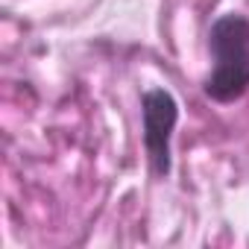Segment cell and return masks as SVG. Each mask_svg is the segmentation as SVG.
<instances>
[{"label":"cell","mask_w":249,"mask_h":249,"mask_svg":"<svg viewBox=\"0 0 249 249\" xmlns=\"http://www.w3.org/2000/svg\"><path fill=\"white\" fill-rule=\"evenodd\" d=\"M211 73L202 82L208 100L229 106L249 91V18L226 12L208 30Z\"/></svg>","instance_id":"obj_1"},{"label":"cell","mask_w":249,"mask_h":249,"mask_svg":"<svg viewBox=\"0 0 249 249\" xmlns=\"http://www.w3.org/2000/svg\"><path fill=\"white\" fill-rule=\"evenodd\" d=\"M179 123V103L167 88H147L141 94V141L156 179H167L173 170V132Z\"/></svg>","instance_id":"obj_2"}]
</instances>
